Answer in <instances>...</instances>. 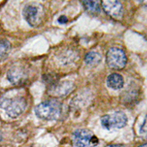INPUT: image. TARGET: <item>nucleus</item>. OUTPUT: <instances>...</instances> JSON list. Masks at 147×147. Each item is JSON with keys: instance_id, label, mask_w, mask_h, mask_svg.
Returning a JSON list of instances; mask_svg holds the SVG:
<instances>
[{"instance_id": "1", "label": "nucleus", "mask_w": 147, "mask_h": 147, "mask_svg": "<svg viewBox=\"0 0 147 147\" xmlns=\"http://www.w3.org/2000/svg\"><path fill=\"white\" fill-rule=\"evenodd\" d=\"M27 106L26 99L20 95H4L0 99V107L10 118H17L24 111Z\"/></svg>"}, {"instance_id": "15", "label": "nucleus", "mask_w": 147, "mask_h": 147, "mask_svg": "<svg viewBox=\"0 0 147 147\" xmlns=\"http://www.w3.org/2000/svg\"><path fill=\"white\" fill-rule=\"evenodd\" d=\"M58 21L60 23H61V24H64V23L67 22V17H65V16H61V17L59 18Z\"/></svg>"}, {"instance_id": "6", "label": "nucleus", "mask_w": 147, "mask_h": 147, "mask_svg": "<svg viewBox=\"0 0 147 147\" xmlns=\"http://www.w3.org/2000/svg\"><path fill=\"white\" fill-rule=\"evenodd\" d=\"M128 122L127 116L123 112H115L112 114H107L101 118L102 126L106 129H121Z\"/></svg>"}, {"instance_id": "4", "label": "nucleus", "mask_w": 147, "mask_h": 147, "mask_svg": "<svg viewBox=\"0 0 147 147\" xmlns=\"http://www.w3.org/2000/svg\"><path fill=\"white\" fill-rule=\"evenodd\" d=\"M23 13L25 20L32 27H36L40 25L43 21L45 16L43 7L39 4L27 5L24 9Z\"/></svg>"}, {"instance_id": "5", "label": "nucleus", "mask_w": 147, "mask_h": 147, "mask_svg": "<svg viewBox=\"0 0 147 147\" xmlns=\"http://www.w3.org/2000/svg\"><path fill=\"white\" fill-rule=\"evenodd\" d=\"M106 61L108 66L114 70H121L125 67L127 62V57L125 51L119 48H110L106 56Z\"/></svg>"}, {"instance_id": "12", "label": "nucleus", "mask_w": 147, "mask_h": 147, "mask_svg": "<svg viewBox=\"0 0 147 147\" xmlns=\"http://www.w3.org/2000/svg\"><path fill=\"white\" fill-rule=\"evenodd\" d=\"M82 5L91 14H98L100 12V6L97 0H82Z\"/></svg>"}, {"instance_id": "10", "label": "nucleus", "mask_w": 147, "mask_h": 147, "mask_svg": "<svg viewBox=\"0 0 147 147\" xmlns=\"http://www.w3.org/2000/svg\"><path fill=\"white\" fill-rule=\"evenodd\" d=\"M71 90H72V84L71 82H62L53 87L52 93L57 96L63 97V96H66L67 94H68Z\"/></svg>"}, {"instance_id": "14", "label": "nucleus", "mask_w": 147, "mask_h": 147, "mask_svg": "<svg viewBox=\"0 0 147 147\" xmlns=\"http://www.w3.org/2000/svg\"><path fill=\"white\" fill-rule=\"evenodd\" d=\"M140 133L141 136L144 138V139H146L147 140V116L146 117L143 124L140 127Z\"/></svg>"}, {"instance_id": "9", "label": "nucleus", "mask_w": 147, "mask_h": 147, "mask_svg": "<svg viewBox=\"0 0 147 147\" xmlns=\"http://www.w3.org/2000/svg\"><path fill=\"white\" fill-rule=\"evenodd\" d=\"M107 85L113 90H119L124 86V78L118 73H112L107 78Z\"/></svg>"}, {"instance_id": "3", "label": "nucleus", "mask_w": 147, "mask_h": 147, "mask_svg": "<svg viewBox=\"0 0 147 147\" xmlns=\"http://www.w3.org/2000/svg\"><path fill=\"white\" fill-rule=\"evenodd\" d=\"M73 147H98L99 140L92 132L86 129L76 130L72 135Z\"/></svg>"}, {"instance_id": "7", "label": "nucleus", "mask_w": 147, "mask_h": 147, "mask_svg": "<svg viewBox=\"0 0 147 147\" xmlns=\"http://www.w3.org/2000/svg\"><path fill=\"white\" fill-rule=\"evenodd\" d=\"M102 7L105 13L116 20L123 18L124 9L119 0H101Z\"/></svg>"}, {"instance_id": "13", "label": "nucleus", "mask_w": 147, "mask_h": 147, "mask_svg": "<svg viewBox=\"0 0 147 147\" xmlns=\"http://www.w3.org/2000/svg\"><path fill=\"white\" fill-rule=\"evenodd\" d=\"M11 50V45L8 40H0V61L6 59Z\"/></svg>"}, {"instance_id": "18", "label": "nucleus", "mask_w": 147, "mask_h": 147, "mask_svg": "<svg viewBox=\"0 0 147 147\" xmlns=\"http://www.w3.org/2000/svg\"><path fill=\"white\" fill-rule=\"evenodd\" d=\"M139 147H147V144H144V145H141V146H140Z\"/></svg>"}, {"instance_id": "2", "label": "nucleus", "mask_w": 147, "mask_h": 147, "mask_svg": "<svg viewBox=\"0 0 147 147\" xmlns=\"http://www.w3.org/2000/svg\"><path fill=\"white\" fill-rule=\"evenodd\" d=\"M61 113V104L57 100L51 99L40 103L35 108L36 116L44 120L57 119Z\"/></svg>"}, {"instance_id": "17", "label": "nucleus", "mask_w": 147, "mask_h": 147, "mask_svg": "<svg viewBox=\"0 0 147 147\" xmlns=\"http://www.w3.org/2000/svg\"><path fill=\"white\" fill-rule=\"evenodd\" d=\"M140 1V3H141L145 7H146L147 8V0H139Z\"/></svg>"}, {"instance_id": "11", "label": "nucleus", "mask_w": 147, "mask_h": 147, "mask_svg": "<svg viewBox=\"0 0 147 147\" xmlns=\"http://www.w3.org/2000/svg\"><path fill=\"white\" fill-rule=\"evenodd\" d=\"M85 63L89 66V67H96L98 66L101 61H102V56L96 52V51H91L89 53H88L85 57Z\"/></svg>"}, {"instance_id": "8", "label": "nucleus", "mask_w": 147, "mask_h": 147, "mask_svg": "<svg viewBox=\"0 0 147 147\" xmlns=\"http://www.w3.org/2000/svg\"><path fill=\"white\" fill-rule=\"evenodd\" d=\"M8 79L12 84L20 86L24 84L28 78V73L26 70L20 66H15L9 69L7 74Z\"/></svg>"}, {"instance_id": "16", "label": "nucleus", "mask_w": 147, "mask_h": 147, "mask_svg": "<svg viewBox=\"0 0 147 147\" xmlns=\"http://www.w3.org/2000/svg\"><path fill=\"white\" fill-rule=\"evenodd\" d=\"M106 147H125L123 145H117V144H114V145H108Z\"/></svg>"}]
</instances>
